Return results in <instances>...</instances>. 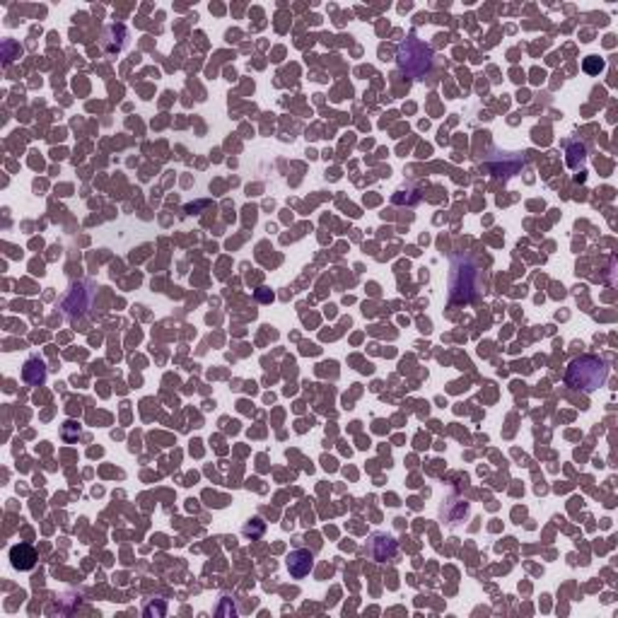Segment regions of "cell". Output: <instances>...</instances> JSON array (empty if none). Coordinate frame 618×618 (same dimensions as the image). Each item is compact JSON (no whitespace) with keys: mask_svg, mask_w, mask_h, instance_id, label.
<instances>
[{"mask_svg":"<svg viewBox=\"0 0 618 618\" xmlns=\"http://www.w3.org/2000/svg\"><path fill=\"white\" fill-rule=\"evenodd\" d=\"M609 380V365L597 355H582L570 362L565 372V384L570 389L594 391Z\"/></svg>","mask_w":618,"mask_h":618,"instance_id":"6da1fadb","label":"cell"},{"mask_svg":"<svg viewBox=\"0 0 618 618\" xmlns=\"http://www.w3.org/2000/svg\"><path fill=\"white\" fill-rule=\"evenodd\" d=\"M480 273L478 266L469 256H459L452 263V281H449V297L452 302H471L478 292Z\"/></svg>","mask_w":618,"mask_h":618,"instance_id":"7a4b0ae2","label":"cell"},{"mask_svg":"<svg viewBox=\"0 0 618 618\" xmlns=\"http://www.w3.org/2000/svg\"><path fill=\"white\" fill-rule=\"evenodd\" d=\"M399 68L411 77H423L433 68V48L425 46L418 39H406L399 46Z\"/></svg>","mask_w":618,"mask_h":618,"instance_id":"3957f363","label":"cell"},{"mask_svg":"<svg viewBox=\"0 0 618 618\" xmlns=\"http://www.w3.org/2000/svg\"><path fill=\"white\" fill-rule=\"evenodd\" d=\"M90 297H92V290H87V285H73L68 290L66 300H63V309H66L68 317H80L90 307Z\"/></svg>","mask_w":618,"mask_h":618,"instance_id":"277c9868","label":"cell"},{"mask_svg":"<svg viewBox=\"0 0 618 618\" xmlns=\"http://www.w3.org/2000/svg\"><path fill=\"white\" fill-rule=\"evenodd\" d=\"M312 565H314V558H312V553L305 551V548H297V551H292L290 556H288V570H290L292 577L309 575Z\"/></svg>","mask_w":618,"mask_h":618,"instance_id":"5b68a950","label":"cell"},{"mask_svg":"<svg viewBox=\"0 0 618 618\" xmlns=\"http://www.w3.org/2000/svg\"><path fill=\"white\" fill-rule=\"evenodd\" d=\"M10 561H12V568H17V570H32L37 565V553L27 543H19V546L10 548Z\"/></svg>","mask_w":618,"mask_h":618,"instance_id":"8992f818","label":"cell"},{"mask_svg":"<svg viewBox=\"0 0 618 618\" xmlns=\"http://www.w3.org/2000/svg\"><path fill=\"white\" fill-rule=\"evenodd\" d=\"M22 380L27 382V384H32V386L44 384V382H46V365H44L39 357L27 360L24 362V367H22Z\"/></svg>","mask_w":618,"mask_h":618,"instance_id":"52a82bcc","label":"cell"},{"mask_svg":"<svg viewBox=\"0 0 618 618\" xmlns=\"http://www.w3.org/2000/svg\"><path fill=\"white\" fill-rule=\"evenodd\" d=\"M396 556V541L391 536H377L372 546V558L375 561H389Z\"/></svg>","mask_w":618,"mask_h":618,"instance_id":"ba28073f","label":"cell"},{"mask_svg":"<svg viewBox=\"0 0 618 618\" xmlns=\"http://www.w3.org/2000/svg\"><path fill=\"white\" fill-rule=\"evenodd\" d=\"M155 611L162 616V614H165V604H157V609H155V606H148V609H145V614L150 616V614H155Z\"/></svg>","mask_w":618,"mask_h":618,"instance_id":"9c48e42d","label":"cell"}]
</instances>
